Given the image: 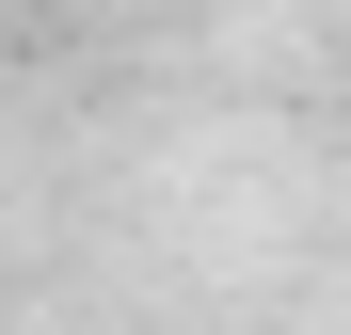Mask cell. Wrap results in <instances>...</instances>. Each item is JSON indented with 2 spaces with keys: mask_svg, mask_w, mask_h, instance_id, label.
Segmentation results:
<instances>
[]
</instances>
